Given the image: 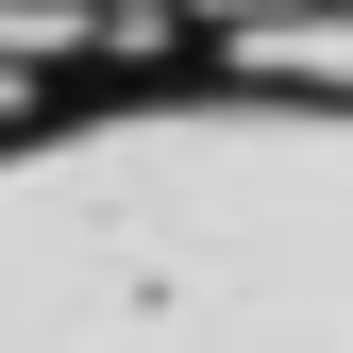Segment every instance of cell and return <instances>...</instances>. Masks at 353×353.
Instances as JSON below:
<instances>
[{"mask_svg":"<svg viewBox=\"0 0 353 353\" xmlns=\"http://www.w3.org/2000/svg\"><path fill=\"white\" fill-rule=\"evenodd\" d=\"M118 68L353 84V0H0V101H34V84H118Z\"/></svg>","mask_w":353,"mask_h":353,"instance_id":"cell-2","label":"cell"},{"mask_svg":"<svg viewBox=\"0 0 353 353\" xmlns=\"http://www.w3.org/2000/svg\"><path fill=\"white\" fill-rule=\"evenodd\" d=\"M0 353H353V84L118 68L0 101Z\"/></svg>","mask_w":353,"mask_h":353,"instance_id":"cell-1","label":"cell"}]
</instances>
